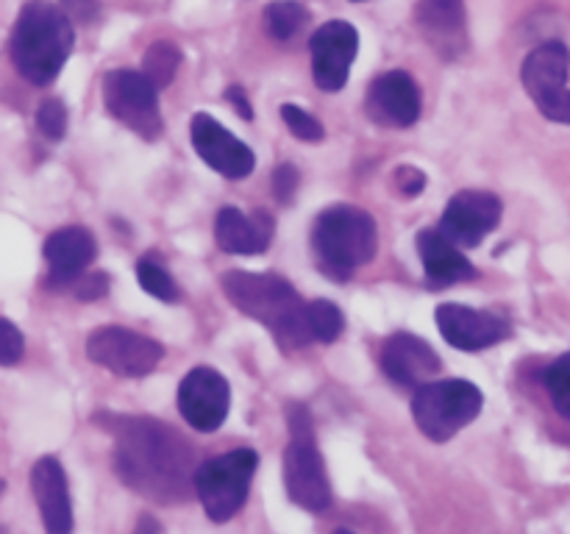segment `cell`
<instances>
[{
  "label": "cell",
  "mask_w": 570,
  "mask_h": 534,
  "mask_svg": "<svg viewBox=\"0 0 570 534\" xmlns=\"http://www.w3.org/2000/svg\"><path fill=\"white\" fill-rule=\"evenodd\" d=\"M115 467L128 487L154 501H184L198 471L187 439L148 417L117 426Z\"/></svg>",
  "instance_id": "cell-1"
},
{
  "label": "cell",
  "mask_w": 570,
  "mask_h": 534,
  "mask_svg": "<svg viewBox=\"0 0 570 534\" xmlns=\"http://www.w3.org/2000/svg\"><path fill=\"white\" fill-rule=\"evenodd\" d=\"M223 289L243 315L254 317L256 323L271 328L282 348L295 350L312 343L309 328H306V304L295 293L293 284L284 281L282 276L228 270L223 276Z\"/></svg>",
  "instance_id": "cell-2"
},
{
  "label": "cell",
  "mask_w": 570,
  "mask_h": 534,
  "mask_svg": "<svg viewBox=\"0 0 570 534\" xmlns=\"http://www.w3.org/2000/svg\"><path fill=\"white\" fill-rule=\"evenodd\" d=\"M11 61L26 81L45 87L56 81L72 50V20L45 0L22 6L11 31Z\"/></svg>",
  "instance_id": "cell-3"
},
{
  "label": "cell",
  "mask_w": 570,
  "mask_h": 534,
  "mask_svg": "<svg viewBox=\"0 0 570 534\" xmlns=\"http://www.w3.org/2000/svg\"><path fill=\"white\" fill-rule=\"evenodd\" d=\"M312 248H315L321 270L328 278L345 281L351 273L365 267L376 256V222L356 206H328L326 211L317 215L315 228H312Z\"/></svg>",
  "instance_id": "cell-4"
},
{
  "label": "cell",
  "mask_w": 570,
  "mask_h": 534,
  "mask_svg": "<svg viewBox=\"0 0 570 534\" xmlns=\"http://www.w3.org/2000/svg\"><path fill=\"white\" fill-rule=\"evenodd\" d=\"M289 443L284 448V490L293 504L306 512H326L332 506V484H328L326 462L317 448L312 417L304 406L293 404L287 409Z\"/></svg>",
  "instance_id": "cell-5"
},
{
  "label": "cell",
  "mask_w": 570,
  "mask_h": 534,
  "mask_svg": "<svg viewBox=\"0 0 570 534\" xmlns=\"http://www.w3.org/2000/svg\"><path fill=\"white\" fill-rule=\"evenodd\" d=\"M484 406L482 389L468 378H440L415 389L412 417L434 443H449L460 428L476 421Z\"/></svg>",
  "instance_id": "cell-6"
},
{
  "label": "cell",
  "mask_w": 570,
  "mask_h": 534,
  "mask_svg": "<svg viewBox=\"0 0 570 534\" xmlns=\"http://www.w3.org/2000/svg\"><path fill=\"white\" fill-rule=\"evenodd\" d=\"M256 467L259 456L254 448H234L215 459L200 462L193 490L212 523L232 521L243 510Z\"/></svg>",
  "instance_id": "cell-7"
},
{
  "label": "cell",
  "mask_w": 570,
  "mask_h": 534,
  "mask_svg": "<svg viewBox=\"0 0 570 534\" xmlns=\"http://www.w3.org/2000/svg\"><path fill=\"white\" fill-rule=\"evenodd\" d=\"M570 50L562 42H546L527 56L521 67L523 87L551 122L570 126Z\"/></svg>",
  "instance_id": "cell-8"
},
{
  "label": "cell",
  "mask_w": 570,
  "mask_h": 534,
  "mask_svg": "<svg viewBox=\"0 0 570 534\" xmlns=\"http://www.w3.org/2000/svg\"><path fill=\"white\" fill-rule=\"evenodd\" d=\"M106 111L139 134L142 139H156L161 134L159 89L148 81L142 70H111L104 78Z\"/></svg>",
  "instance_id": "cell-9"
},
{
  "label": "cell",
  "mask_w": 570,
  "mask_h": 534,
  "mask_svg": "<svg viewBox=\"0 0 570 534\" xmlns=\"http://www.w3.org/2000/svg\"><path fill=\"white\" fill-rule=\"evenodd\" d=\"M87 356L115 376H148L159 367L165 348L154 337L120 326H104L87 337Z\"/></svg>",
  "instance_id": "cell-10"
},
{
  "label": "cell",
  "mask_w": 570,
  "mask_h": 534,
  "mask_svg": "<svg viewBox=\"0 0 570 534\" xmlns=\"http://www.w3.org/2000/svg\"><path fill=\"white\" fill-rule=\"evenodd\" d=\"M232 406L228 382L212 367H193L178 384V409L184 421L198 432L209 434L226 423Z\"/></svg>",
  "instance_id": "cell-11"
},
{
  "label": "cell",
  "mask_w": 570,
  "mask_h": 534,
  "mask_svg": "<svg viewBox=\"0 0 570 534\" xmlns=\"http://www.w3.org/2000/svg\"><path fill=\"white\" fill-rule=\"evenodd\" d=\"M501 198L482 189H462L445 206L440 217V234L449 237L454 245L462 248H476L490 231H495L501 220Z\"/></svg>",
  "instance_id": "cell-12"
},
{
  "label": "cell",
  "mask_w": 570,
  "mask_h": 534,
  "mask_svg": "<svg viewBox=\"0 0 570 534\" xmlns=\"http://www.w3.org/2000/svg\"><path fill=\"white\" fill-rule=\"evenodd\" d=\"M312 76L326 92H337L348 83L351 65L360 53V33L351 22L332 20L312 33Z\"/></svg>",
  "instance_id": "cell-13"
},
{
  "label": "cell",
  "mask_w": 570,
  "mask_h": 534,
  "mask_svg": "<svg viewBox=\"0 0 570 534\" xmlns=\"http://www.w3.org/2000/svg\"><path fill=\"white\" fill-rule=\"evenodd\" d=\"M189 134H193L195 154H198L215 172H220V176L226 178H245L254 172V150H250L243 139L234 137L228 128H223L212 115H206V111L193 115Z\"/></svg>",
  "instance_id": "cell-14"
},
{
  "label": "cell",
  "mask_w": 570,
  "mask_h": 534,
  "mask_svg": "<svg viewBox=\"0 0 570 534\" xmlns=\"http://www.w3.org/2000/svg\"><path fill=\"white\" fill-rule=\"evenodd\" d=\"M365 111L376 126L410 128L421 117V89L410 72L390 70L367 87Z\"/></svg>",
  "instance_id": "cell-15"
},
{
  "label": "cell",
  "mask_w": 570,
  "mask_h": 534,
  "mask_svg": "<svg viewBox=\"0 0 570 534\" xmlns=\"http://www.w3.org/2000/svg\"><path fill=\"white\" fill-rule=\"evenodd\" d=\"M438 328L445 343L460 350H482L510 337V323L493 312L462 304L438 306Z\"/></svg>",
  "instance_id": "cell-16"
},
{
  "label": "cell",
  "mask_w": 570,
  "mask_h": 534,
  "mask_svg": "<svg viewBox=\"0 0 570 534\" xmlns=\"http://www.w3.org/2000/svg\"><path fill=\"white\" fill-rule=\"evenodd\" d=\"M31 490L48 534H72V498L67 473L56 456H42L31 467Z\"/></svg>",
  "instance_id": "cell-17"
},
{
  "label": "cell",
  "mask_w": 570,
  "mask_h": 534,
  "mask_svg": "<svg viewBox=\"0 0 570 534\" xmlns=\"http://www.w3.org/2000/svg\"><path fill=\"white\" fill-rule=\"evenodd\" d=\"M45 261H48L50 287H67L78 281L98 256V243L92 234L81 226H67L45 239Z\"/></svg>",
  "instance_id": "cell-18"
},
{
  "label": "cell",
  "mask_w": 570,
  "mask_h": 534,
  "mask_svg": "<svg viewBox=\"0 0 570 534\" xmlns=\"http://www.w3.org/2000/svg\"><path fill=\"white\" fill-rule=\"evenodd\" d=\"M382 367L393 382L404 387H423L440 373V356L426 339L415 334H393L382 348Z\"/></svg>",
  "instance_id": "cell-19"
},
{
  "label": "cell",
  "mask_w": 570,
  "mask_h": 534,
  "mask_svg": "<svg viewBox=\"0 0 570 534\" xmlns=\"http://www.w3.org/2000/svg\"><path fill=\"white\" fill-rule=\"evenodd\" d=\"M415 20L423 37L445 59L465 48V3L462 0H417Z\"/></svg>",
  "instance_id": "cell-20"
},
{
  "label": "cell",
  "mask_w": 570,
  "mask_h": 534,
  "mask_svg": "<svg viewBox=\"0 0 570 534\" xmlns=\"http://www.w3.org/2000/svg\"><path fill=\"white\" fill-rule=\"evenodd\" d=\"M215 239L226 254L256 256L271 245L273 217L265 211L245 215L237 206H223L215 220Z\"/></svg>",
  "instance_id": "cell-21"
},
{
  "label": "cell",
  "mask_w": 570,
  "mask_h": 534,
  "mask_svg": "<svg viewBox=\"0 0 570 534\" xmlns=\"http://www.w3.org/2000/svg\"><path fill=\"white\" fill-rule=\"evenodd\" d=\"M417 254H421L423 270L432 284L449 287V284L468 281L476 276V267L456 250V245L440 231H421L417 234Z\"/></svg>",
  "instance_id": "cell-22"
},
{
  "label": "cell",
  "mask_w": 570,
  "mask_h": 534,
  "mask_svg": "<svg viewBox=\"0 0 570 534\" xmlns=\"http://www.w3.org/2000/svg\"><path fill=\"white\" fill-rule=\"evenodd\" d=\"M306 328H309V337L315 343L328 345L343 334L345 317L332 300H312V304H306Z\"/></svg>",
  "instance_id": "cell-23"
},
{
  "label": "cell",
  "mask_w": 570,
  "mask_h": 534,
  "mask_svg": "<svg viewBox=\"0 0 570 534\" xmlns=\"http://www.w3.org/2000/svg\"><path fill=\"white\" fill-rule=\"evenodd\" d=\"M306 22H309V11L295 0H276L265 9V26L276 39H293Z\"/></svg>",
  "instance_id": "cell-24"
},
{
  "label": "cell",
  "mask_w": 570,
  "mask_h": 534,
  "mask_svg": "<svg viewBox=\"0 0 570 534\" xmlns=\"http://www.w3.org/2000/svg\"><path fill=\"white\" fill-rule=\"evenodd\" d=\"M181 65V50L173 42H154L142 59V72L156 89H165Z\"/></svg>",
  "instance_id": "cell-25"
},
{
  "label": "cell",
  "mask_w": 570,
  "mask_h": 534,
  "mask_svg": "<svg viewBox=\"0 0 570 534\" xmlns=\"http://www.w3.org/2000/svg\"><path fill=\"white\" fill-rule=\"evenodd\" d=\"M543 384L554 409L570 421V354L560 356V359L546 367Z\"/></svg>",
  "instance_id": "cell-26"
},
{
  "label": "cell",
  "mask_w": 570,
  "mask_h": 534,
  "mask_svg": "<svg viewBox=\"0 0 570 534\" xmlns=\"http://www.w3.org/2000/svg\"><path fill=\"white\" fill-rule=\"evenodd\" d=\"M137 278H139V287H142L145 293L154 295V298H159V300H165V304H173V300L178 298V289H176V284H173L170 273H167L159 261L139 259Z\"/></svg>",
  "instance_id": "cell-27"
},
{
  "label": "cell",
  "mask_w": 570,
  "mask_h": 534,
  "mask_svg": "<svg viewBox=\"0 0 570 534\" xmlns=\"http://www.w3.org/2000/svg\"><path fill=\"white\" fill-rule=\"evenodd\" d=\"M282 120H284V126L293 131V137L301 139V142H321V139L326 137L321 120H317L315 115H309V111L301 109V106H295V103H284L282 106Z\"/></svg>",
  "instance_id": "cell-28"
},
{
  "label": "cell",
  "mask_w": 570,
  "mask_h": 534,
  "mask_svg": "<svg viewBox=\"0 0 570 534\" xmlns=\"http://www.w3.org/2000/svg\"><path fill=\"white\" fill-rule=\"evenodd\" d=\"M37 126L48 139H61L67 131V109L59 98H45L37 109Z\"/></svg>",
  "instance_id": "cell-29"
},
{
  "label": "cell",
  "mask_w": 570,
  "mask_h": 534,
  "mask_svg": "<svg viewBox=\"0 0 570 534\" xmlns=\"http://www.w3.org/2000/svg\"><path fill=\"white\" fill-rule=\"evenodd\" d=\"M20 356H22L20 328H17L9 317H3V320H0V362H3L6 367H11L20 362Z\"/></svg>",
  "instance_id": "cell-30"
},
{
  "label": "cell",
  "mask_w": 570,
  "mask_h": 534,
  "mask_svg": "<svg viewBox=\"0 0 570 534\" xmlns=\"http://www.w3.org/2000/svg\"><path fill=\"white\" fill-rule=\"evenodd\" d=\"M295 189H298V170L293 165H282L273 172V192H276L282 204H287L295 195Z\"/></svg>",
  "instance_id": "cell-31"
},
{
  "label": "cell",
  "mask_w": 570,
  "mask_h": 534,
  "mask_svg": "<svg viewBox=\"0 0 570 534\" xmlns=\"http://www.w3.org/2000/svg\"><path fill=\"white\" fill-rule=\"evenodd\" d=\"M106 287H109V281H106L104 273H83L76 281V293L81 300L100 298V295H106Z\"/></svg>",
  "instance_id": "cell-32"
},
{
  "label": "cell",
  "mask_w": 570,
  "mask_h": 534,
  "mask_svg": "<svg viewBox=\"0 0 570 534\" xmlns=\"http://www.w3.org/2000/svg\"><path fill=\"white\" fill-rule=\"evenodd\" d=\"M61 11H65L72 22H92L95 17H98L100 3L98 0H61Z\"/></svg>",
  "instance_id": "cell-33"
},
{
  "label": "cell",
  "mask_w": 570,
  "mask_h": 534,
  "mask_svg": "<svg viewBox=\"0 0 570 534\" xmlns=\"http://www.w3.org/2000/svg\"><path fill=\"white\" fill-rule=\"evenodd\" d=\"M395 181H399V189L404 195H417L426 187V176H423L421 170H415V167H401V170L395 172Z\"/></svg>",
  "instance_id": "cell-34"
},
{
  "label": "cell",
  "mask_w": 570,
  "mask_h": 534,
  "mask_svg": "<svg viewBox=\"0 0 570 534\" xmlns=\"http://www.w3.org/2000/svg\"><path fill=\"white\" fill-rule=\"evenodd\" d=\"M226 98L232 100V106L239 111V115L245 117V120H254V109H250V103H248V98H245L243 89H239V87H228Z\"/></svg>",
  "instance_id": "cell-35"
},
{
  "label": "cell",
  "mask_w": 570,
  "mask_h": 534,
  "mask_svg": "<svg viewBox=\"0 0 570 534\" xmlns=\"http://www.w3.org/2000/svg\"><path fill=\"white\" fill-rule=\"evenodd\" d=\"M134 534H165V528H161V523L156 521L154 515H142L139 517L137 528H134Z\"/></svg>",
  "instance_id": "cell-36"
},
{
  "label": "cell",
  "mask_w": 570,
  "mask_h": 534,
  "mask_svg": "<svg viewBox=\"0 0 570 534\" xmlns=\"http://www.w3.org/2000/svg\"><path fill=\"white\" fill-rule=\"evenodd\" d=\"M334 534H354V532H348V528H337V532Z\"/></svg>",
  "instance_id": "cell-37"
}]
</instances>
